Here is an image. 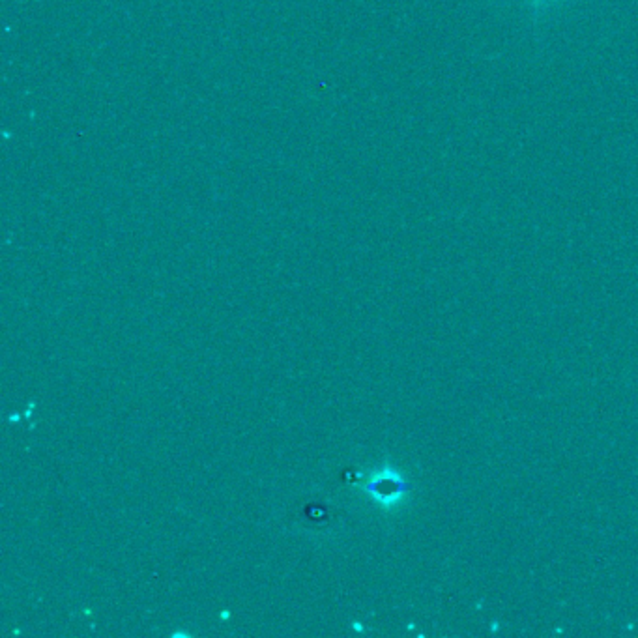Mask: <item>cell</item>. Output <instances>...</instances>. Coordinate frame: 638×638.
<instances>
[{
    "label": "cell",
    "mask_w": 638,
    "mask_h": 638,
    "mask_svg": "<svg viewBox=\"0 0 638 638\" xmlns=\"http://www.w3.org/2000/svg\"><path fill=\"white\" fill-rule=\"evenodd\" d=\"M530 8H532V12L534 14H539V12H549L554 4H558L560 0H524Z\"/></svg>",
    "instance_id": "7a4b0ae2"
},
{
    "label": "cell",
    "mask_w": 638,
    "mask_h": 638,
    "mask_svg": "<svg viewBox=\"0 0 638 638\" xmlns=\"http://www.w3.org/2000/svg\"><path fill=\"white\" fill-rule=\"evenodd\" d=\"M406 483L403 478L392 472V470H386L382 474H378L373 478V481L367 485V493L371 494L377 502L384 504V506H392L395 502H399L406 493Z\"/></svg>",
    "instance_id": "6da1fadb"
}]
</instances>
